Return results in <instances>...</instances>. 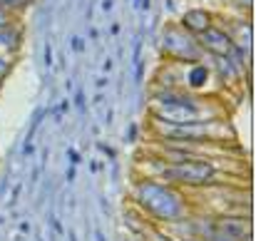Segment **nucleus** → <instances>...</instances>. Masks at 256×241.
<instances>
[{
  "label": "nucleus",
  "mask_w": 256,
  "mask_h": 241,
  "mask_svg": "<svg viewBox=\"0 0 256 241\" xmlns=\"http://www.w3.org/2000/svg\"><path fill=\"white\" fill-rule=\"evenodd\" d=\"M97 241H104V236H102V232H97Z\"/></svg>",
  "instance_id": "12"
},
{
  "label": "nucleus",
  "mask_w": 256,
  "mask_h": 241,
  "mask_svg": "<svg viewBox=\"0 0 256 241\" xmlns=\"http://www.w3.org/2000/svg\"><path fill=\"white\" fill-rule=\"evenodd\" d=\"M68 179H70V182L75 179V166H70V169H68Z\"/></svg>",
  "instance_id": "10"
},
{
  "label": "nucleus",
  "mask_w": 256,
  "mask_h": 241,
  "mask_svg": "<svg viewBox=\"0 0 256 241\" xmlns=\"http://www.w3.org/2000/svg\"><path fill=\"white\" fill-rule=\"evenodd\" d=\"M214 176V166L212 162H199V160H186L176 162L164 169V182L172 184H186V186H199L206 184Z\"/></svg>",
  "instance_id": "2"
},
{
  "label": "nucleus",
  "mask_w": 256,
  "mask_h": 241,
  "mask_svg": "<svg viewBox=\"0 0 256 241\" xmlns=\"http://www.w3.org/2000/svg\"><path fill=\"white\" fill-rule=\"evenodd\" d=\"M202 45H204L206 50H212L214 55H232V50H234V40H232L226 32L216 30V28H212V30H204Z\"/></svg>",
  "instance_id": "3"
},
{
  "label": "nucleus",
  "mask_w": 256,
  "mask_h": 241,
  "mask_svg": "<svg viewBox=\"0 0 256 241\" xmlns=\"http://www.w3.org/2000/svg\"><path fill=\"white\" fill-rule=\"evenodd\" d=\"M72 48H75V50H82V40L75 38V40H72Z\"/></svg>",
  "instance_id": "9"
},
{
  "label": "nucleus",
  "mask_w": 256,
  "mask_h": 241,
  "mask_svg": "<svg viewBox=\"0 0 256 241\" xmlns=\"http://www.w3.org/2000/svg\"><path fill=\"white\" fill-rule=\"evenodd\" d=\"M68 157H70V164H72V166H75V164L80 162V154H78L75 150H70V152H68Z\"/></svg>",
  "instance_id": "7"
},
{
  "label": "nucleus",
  "mask_w": 256,
  "mask_h": 241,
  "mask_svg": "<svg viewBox=\"0 0 256 241\" xmlns=\"http://www.w3.org/2000/svg\"><path fill=\"white\" fill-rule=\"evenodd\" d=\"M5 70H8V68H5V62H2V60H0V75H2V72H5Z\"/></svg>",
  "instance_id": "11"
},
{
  "label": "nucleus",
  "mask_w": 256,
  "mask_h": 241,
  "mask_svg": "<svg viewBox=\"0 0 256 241\" xmlns=\"http://www.w3.org/2000/svg\"><path fill=\"white\" fill-rule=\"evenodd\" d=\"M182 22H184V28L192 30V32H204V30H209L212 18H209V12H204V10H192V12L184 15Z\"/></svg>",
  "instance_id": "5"
},
{
  "label": "nucleus",
  "mask_w": 256,
  "mask_h": 241,
  "mask_svg": "<svg viewBox=\"0 0 256 241\" xmlns=\"http://www.w3.org/2000/svg\"><path fill=\"white\" fill-rule=\"evenodd\" d=\"M219 234L224 239L239 241L246 236V224H244V219H224V222H219Z\"/></svg>",
  "instance_id": "4"
},
{
  "label": "nucleus",
  "mask_w": 256,
  "mask_h": 241,
  "mask_svg": "<svg viewBox=\"0 0 256 241\" xmlns=\"http://www.w3.org/2000/svg\"><path fill=\"white\" fill-rule=\"evenodd\" d=\"M206 78H209V70L202 68V65H194V68L189 70V78H186V80H189L192 87H202V84L206 82Z\"/></svg>",
  "instance_id": "6"
},
{
  "label": "nucleus",
  "mask_w": 256,
  "mask_h": 241,
  "mask_svg": "<svg viewBox=\"0 0 256 241\" xmlns=\"http://www.w3.org/2000/svg\"><path fill=\"white\" fill-rule=\"evenodd\" d=\"M137 199L157 219H176L182 214V199L174 192H170L167 186H162V184H154V182L140 184Z\"/></svg>",
  "instance_id": "1"
},
{
  "label": "nucleus",
  "mask_w": 256,
  "mask_h": 241,
  "mask_svg": "<svg viewBox=\"0 0 256 241\" xmlns=\"http://www.w3.org/2000/svg\"><path fill=\"white\" fill-rule=\"evenodd\" d=\"M45 65H48V68L52 65V58H50V45L45 48Z\"/></svg>",
  "instance_id": "8"
}]
</instances>
